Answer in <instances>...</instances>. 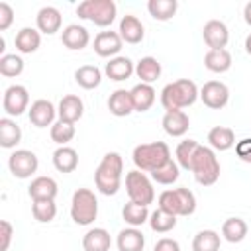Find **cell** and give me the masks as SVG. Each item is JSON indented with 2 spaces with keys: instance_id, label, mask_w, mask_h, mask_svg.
Masks as SVG:
<instances>
[{
  "instance_id": "cell-1",
  "label": "cell",
  "mask_w": 251,
  "mask_h": 251,
  "mask_svg": "<svg viewBox=\"0 0 251 251\" xmlns=\"http://www.w3.org/2000/svg\"><path fill=\"white\" fill-rule=\"evenodd\" d=\"M124 173V159L120 153L110 151L102 157L100 165L94 171V184L104 196H114L120 190Z\"/></svg>"
},
{
  "instance_id": "cell-2",
  "label": "cell",
  "mask_w": 251,
  "mask_h": 251,
  "mask_svg": "<svg viewBox=\"0 0 251 251\" xmlns=\"http://www.w3.org/2000/svg\"><path fill=\"white\" fill-rule=\"evenodd\" d=\"M200 96L196 84L188 78H178L175 82H169L163 90H161V106L167 112L173 110H182L188 108L196 102V98Z\"/></svg>"
},
{
  "instance_id": "cell-3",
  "label": "cell",
  "mask_w": 251,
  "mask_h": 251,
  "mask_svg": "<svg viewBox=\"0 0 251 251\" xmlns=\"http://www.w3.org/2000/svg\"><path fill=\"white\" fill-rule=\"evenodd\" d=\"M190 173L194 175V180L202 186L216 184V180L220 178V161L216 157V151L212 147L198 145V149L192 157Z\"/></svg>"
},
{
  "instance_id": "cell-4",
  "label": "cell",
  "mask_w": 251,
  "mask_h": 251,
  "mask_svg": "<svg viewBox=\"0 0 251 251\" xmlns=\"http://www.w3.org/2000/svg\"><path fill=\"white\" fill-rule=\"evenodd\" d=\"M133 165L143 173H153L155 169L163 167L167 161H171V149L165 141H151V143H139L133 149Z\"/></svg>"
},
{
  "instance_id": "cell-5",
  "label": "cell",
  "mask_w": 251,
  "mask_h": 251,
  "mask_svg": "<svg viewBox=\"0 0 251 251\" xmlns=\"http://www.w3.org/2000/svg\"><path fill=\"white\" fill-rule=\"evenodd\" d=\"M116 4L112 0H84L76 6V16L98 27H108L116 20Z\"/></svg>"
},
{
  "instance_id": "cell-6",
  "label": "cell",
  "mask_w": 251,
  "mask_h": 251,
  "mask_svg": "<svg viewBox=\"0 0 251 251\" xmlns=\"http://www.w3.org/2000/svg\"><path fill=\"white\" fill-rule=\"evenodd\" d=\"M98 216V200L90 188H76L71 200V218L78 226H90Z\"/></svg>"
},
{
  "instance_id": "cell-7",
  "label": "cell",
  "mask_w": 251,
  "mask_h": 251,
  "mask_svg": "<svg viewBox=\"0 0 251 251\" xmlns=\"http://www.w3.org/2000/svg\"><path fill=\"white\" fill-rule=\"evenodd\" d=\"M126 192L129 196V202H135L141 206H149L155 200L153 184L149 176L139 169H133L126 175Z\"/></svg>"
},
{
  "instance_id": "cell-8",
  "label": "cell",
  "mask_w": 251,
  "mask_h": 251,
  "mask_svg": "<svg viewBox=\"0 0 251 251\" xmlns=\"http://www.w3.org/2000/svg\"><path fill=\"white\" fill-rule=\"evenodd\" d=\"M8 167L16 178H29L37 171L39 161L37 155L29 149H16L8 159Z\"/></svg>"
},
{
  "instance_id": "cell-9",
  "label": "cell",
  "mask_w": 251,
  "mask_h": 251,
  "mask_svg": "<svg viewBox=\"0 0 251 251\" xmlns=\"http://www.w3.org/2000/svg\"><path fill=\"white\" fill-rule=\"evenodd\" d=\"M4 112L8 116H22L25 110H29V92L25 86L22 84H12L6 88L4 92V100H2Z\"/></svg>"
},
{
  "instance_id": "cell-10",
  "label": "cell",
  "mask_w": 251,
  "mask_h": 251,
  "mask_svg": "<svg viewBox=\"0 0 251 251\" xmlns=\"http://www.w3.org/2000/svg\"><path fill=\"white\" fill-rule=\"evenodd\" d=\"M200 100L210 110H222L229 102V88L220 80H208L200 88Z\"/></svg>"
},
{
  "instance_id": "cell-11",
  "label": "cell",
  "mask_w": 251,
  "mask_h": 251,
  "mask_svg": "<svg viewBox=\"0 0 251 251\" xmlns=\"http://www.w3.org/2000/svg\"><path fill=\"white\" fill-rule=\"evenodd\" d=\"M122 37L118 31H100L96 33L94 37V43H92V49L98 57H118L120 49H122Z\"/></svg>"
},
{
  "instance_id": "cell-12",
  "label": "cell",
  "mask_w": 251,
  "mask_h": 251,
  "mask_svg": "<svg viewBox=\"0 0 251 251\" xmlns=\"http://www.w3.org/2000/svg\"><path fill=\"white\" fill-rule=\"evenodd\" d=\"M202 35H204V41L210 49H226L227 41H229V31H227V25L220 20H210L204 24V29H202Z\"/></svg>"
},
{
  "instance_id": "cell-13",
  "label": "cell",
  "mask_w": 251,
  "mask_h": 251,
  "mask_svg": "<svg viewBox=\"0 0 251 251\" xmlns=\"http://www.w3.org/2000/svg\"><path fill=\"white\" fill-rule=\"evenodd\" d=\"M27 116H29V122L35 127H47V126H53L57 110H55L53 102H49L45 98H39V100L31 102V106L27 110Z\"/></svg>"
},
{
  "instance_id": "cell-14",
  "label": "cell",
  "mask_w": 251,
  "mask_h": 251,
  "mask_svg": "<svg viewBox=\"0 0 251 251\" xmlns=\"http://www.w3.org/2000/svg\"><path fill=\"white\" fill-rule=\"evenodd\" d=\"M35 25H37V31L39 33L53 35V33H57L61 29L63 16H61V12L55 6H43L37 12V16H35Z\"/></svg>"
},
{
  "instance_id": "cell-15",
  "label": "cell",
  "mask_w": 251,
  "mask_h": 251,
  "mask_svg": "<svg viewBox=\"0 0 251 251\" xmlns=\"http://www.w3.org/2000/svg\"><path fill=\"white\" fill-rule=\"evenodd\" d=\"M190 127V118L184 110H173L165 112L163 116V129L171 137H182Z\"/></svg>"
},
{
  "instance_id": "cell-16",
  "label": "cell",
  "mask_w": 251,
  "mask_h": 251,
  "mask_svg": "<svg viewBox=\"0 0 251 251\" xmlns=\"http://www.w3.org/2000/svg\"><path fill=\"white\" fill-rule=\"evenodd\" d=\"M61 41L67 49L71 51H80L84 49L88 43H90V33L84 25H78V24H71L63 29L61 33Z\"/></svg>"
},
{
  "instance_id": "cell-17",
  "label": "cell",
  "mask_w": 251,
  "mask_h": 251,
  "mask_svg": "<svg viewBox=\"0 0 251 251\" xmlns=\"http://www.w3.org/2000/svg\"><path fill=\"white\" fill-rule=\"evenodd\" d=\"M104 73L110 80H116V82H122V80H127L133 73H135V65L129 57H124V55H118L114 59H110L104 67Z\"/></svg>"
},
{
  "instance_id": "cell-18",
  "label": "cell",
  "mask_w": 251,
  "mask_h": 251,
  "mask_svg": "<svg viewBox=\"0 0 251 251\" xmlns=\"http://www.w3.org/2000/svg\"><path fill=\"white\" fill-rule=\"evenodd\" d=\"M57 114H59V120L69 122V124H76L84 114V104H82L80 96H76V94L63 96L61 102H59Z\"/></svg>"
},
{
  "instance_id": "cell-19",
  "label": "cell",
  "mask_w": 251,
  "mask_h": 251,
  "mask_svg": "<svg viewBox=\"0 0 251 251\" xmlns=\"http://www.w3.org/2000/svg\"><path fill=\"white\" fill-rule=\"evenodd\" d=\"M59 192L57 180L51 176H35L27 186V194L31 200H55Z\"/></svg>"
},
{
  "instance_id": "cell-20",
  "label": "cell",
  "mask_w": 251,
  "mask_h": 251,
  "mask_svg": "<svg viewBox=\"0 0 251 251\" xmlns=\"http://www.w3.org/2000/svg\"><path fill=\"white\" fill-rule=\"evenodd\" d=\"M118 33H120L122 41L131 43V45L139 43V41L143 39V35H145V31H143V24H141L139 18L133 16V14H126V16H122Z\"/></svg>"
},
{
  "instance_id": "cell-21",
  "label": "cell",
  "mask_w": 251,
  "mask_h": 251,
  "mask_svg": "<svg viewBox=\"0 0 251 251\" xmlns=\"http://www.w3.org/2000/svg\"><path fill=\"white\" fill-rule=\"evenodd\" d=\"M108 110L110 114H114L116 118H126L129 116L133 110V102H131V92L126 88H118L110 94L108 98Z\"/></svg>"
},
{
  "instance_id": "cell-22",
  "label": "cell",
  "mask_w": 251,
  "mask_h": 251,
  "mask_svg": "<svg viewBox=\"0 0 251 251\" xmlns=\"http://www.w3.org/2000/svg\"><path fill=\"white\" fill-rule=\"evenodd\" d=\"M82 247H84V251H110V247H112L110 231L104 227L88 229L82 237Z\"/></svg>"
},
{
  "instance_id": "cell-23",
  "label": "cell",
  "mask_w": 251,
  "mask_h": 251,
  "mask_svg": "<svg viewBox=\"0 0 251 251\" xmlns=\"http://www.w3.org/2000/svg\"><path fill=\"white\" fill-rule=\"evenodd\" d=\"M208 143L214 151H227L235 145V133L231 127L216 126L208 131Z\"/></svg>"
},
{
  "instance_id": "cell-24",
  "label": "cell",
  "mask_w": 251,
  "mask_h": 251,
  "mask_svg": "<svg viewBox=\"0 0 251 251\" xmlns=\"http://www.w3.org/2000/svg\"><path fill=\"white\" fill-rule=\"evenodd\" d=\"M118 251H143L145 237L137 227H126L116 237Z\"/></svg>"
},
{
  "instance_id": "cell-25",
  "label": "cell",
  "mask_w": 251,
  "mask_h": 251,
  "mask_svg": "<svg viewBox=\"0 0 251 251\" xmlns=\"http://www.w3.org/2000/svg\"><path fill=\"white\" fill-rule=\"evenodd\" d=\"M14 43H16V49H18L20 53L29 55V53H35V51L39 49V45H41V35H39V31L33 29V27H22V29L16 33Z\"/></svg>"
},
{
  "instance_id": "cell-26",
  "label": "cell",
  "mask_w": 251,
  "mask_h": 251,
  "mask_svg": "<svg viewBox=\"0 0 251 251\" xmlns=\"http://www.w3.org/2000/svg\"><path fill=\"white\" fill-rule=\"evenodd\" d=\"M53 165L59 173H73L78 167V153L69 145H61L53 153Z\"/></svg>"
},
{
  "instance_id": "cell-27",
  "label": "cell",
  "mask_w": 251,
  "mask_h": 251,
  "mask_svg": "<svg viewBox=\"0 0 251 251\" xmlns=\"http://www.w3.org/2000/svg\"><path fill=\"white\" fill-rule=\"evenodd\" d=\"M204 67L212 73H226L231 69V53L227 49H208L204 55Z\"/></svg>"
},
{
  "instance_id": "cell-28",
  "label": "cell",
  "mask_w": 251,
  "mask_h": 251,
  "mask_svg": "<svg viewBox=\"0 0 251 251\" xmlns=\"http://www.w3.org/2000/svg\"><path fill=\"white\" fill-rule=\"evenodd\" d=\"M129 92H131V102H133L135 112H147L155 102V88L151 84L139 82Z\"/></svg>"
},
{
  "instance_id": "cell-29",
  "label": "cell",
  "mask_w": 251,
  "mask_h": 251,
  "mask_svg": "<svg viewBox=\"0 0 251 251\" xmlns=\"http://www.w3.org/2000/svg\"><path fill=\"white\" fill-rule=\"evenodd\" d=\"M135 75L145 84H153L161 76V63L155 57H141L135 63Z\"/></svg>"
},
{
  "instance_id": "cell-30",
  "label": "cell",
  "mask_w": 251,
  "mask_h": 251,
  "mask_svg": "<svg viewBox=\"0 0 251 251\" xmlns=\"http://www.w3.org/2000/svg\"><path fill=\"white\" fill-rule=\"evenodd\" d=\"M22 141V129L12 118H2L0 120V145L4 149H12Z\"/></svg>"
},
{
  "instance_id": "cell-31",
  "label": "cell",
  "mask_w": 251,
  "mask_h": 251,
  "mask_svg": "<svg viewBox=\"0 0 251 251\" xmlns=\"http://www.w3.org/2000/svg\"><path fill=\"white\" fill-rule=\"evenodd\" d=\"M75 80L78 86H82L84 90H92L96 86H100L102 82V73L96 65H82L75 71Z\"/></svg>"
},
{
  "instance_id": "cell-32",
  "label": "cell",
  "mask_w": 251,
  "mask_h": 251,
  "mask_svg": "<svg viewBox=\"0 0 251 251\" xmlns=\"http://www.w3.org/2000/svg\"><path fill=\"white\" fill-rule=\"evenodd\" d=\"M249 227L245 224V220L241 218H227L224 224H222V237L229 243H239L245 239Z\"/></svg>"
},
{
  "instance_id": "cell-33",
  "label": "cell",
  "mask_w": 251,
  "mask_h": 251,
  "mask_svg": "<svg viewBox=\"0 0 251 251\" xmlns=\"http://www.w3.org/2000/svg\"><path fill=\"white\" fill-rule=\"evenodd\" d=\"M149 210L147 206H141V204H135V202H127L124 204L122 208V218L124 222L129 226V227H139L143 226L145 222H149Z\"/></svg>"
},
{
  "instance_id": "cell-34",
  "label": "cell",
  "mask_w": 251,
  "mask_h": 251,
  "mask_svg": "<svg viewBox=\"0 0 251 251\" xmlns=\"http://www.w3.org/2000/svg\"><path fill=\"white\" fill-rule=\"evenodd\" d=\"M178 10V2L176 0H149L147 2V12L151 14V18L159 20V22H167L171 20Z\"/></svg>"
},
{
  "instance_id": "cell-35",
  "label": "cell",
  "mask_w": 251,
  "mask_h": 251,
  "mask_svg": "<svg viewBox=\"0 0 251 251\" xmlns=\"http://www.w3.org/2000/svg\"><path fill=\"white\" fill-rule=\"evenodd\" d=\"M222 237L214 229H202L192 239V251H220Z\"/></svg>"
},
{
  "instance_id": "cell-36",
  "label": "cell",
  "mask_w": 251,
  "mask_h": 251,
  "mask_svg": "<svg viewBox=\"0 0 251 251\" xmlns=\"http://www.w3.org/2000/svg\"><path fill=\"white\" fill-rule=\"evenodd\" d=\"M149 226L155 233H169L171 229H175L176 226V216L163 212L161 208H157L155 212H151L149 216Z\"/></svg>"
},
{
  "instance_id": "cell-37",
  "label": "cell",
  "mask_w": 251,
  "mask_h": 251,
  "mask_svg": "<svg viewBox=\"0 0 251 251\" xmlns=\"http://www.w3.org/2000/svg\"><path fill=\"white\" fill-rule=\"evenodd\" d=\"M31 214L37 222L41 224H49L55 220L57 216V204L55 200H33L31 204Z\"/></svg>"
},
{
  "instance_id": "cell-38",
  "label": "cell",
  "mask_w": 251,
  "mask_h": 251,
  "mask_svg": "<svg viewBox=\"0 0 251 251\" xmlns=\"http://www.w3.org/2000/svg\"><path fill=\"white\" fill-rule=\"evenodd\" d=\"M198 145H200V143H198V141H194V139H184V141H180V143L176 145L175 155H176V163H178V167H182V169L190 171L192 157H194V153H196Z\"/></svg>"
},
{
  "instance_id": "cell-39",
  "label": "cell",
  "mask_w": 251,
  "mask_h": 251,
  "mask_svg": "<svg viewBox=\"0 0 251 251\" xmlns=\"http://www.w3.org/2000/svg\"><path fill=\"white\" fill-rule=\"evenodd\" d=\"M22 71H24V59L20 55H16V53H10V55L4 53L0 57V75L2 76L12 78V76L22 75Z\"/></svg>"
},
{
  "instance_id": "cell-40",
  "label": "cell",
  "mask_w": 251,
  "mask_h": 251,
  "mask_svg": "<svg viewBox=\"0 0 251 251\" xmlns=\"http://www.w3.org/2000/svg\"><path fill=\"white\" fill-rule=\"evenodd\" d=\"M178 163L176 161H167L163 167H159V169H155L153 173H151V178L155 180V182H159V184H173L175 180H178Z\"/></svg>"
},
{
  "instance_id": "cell-41",
  "label": "cell",
  "mask_w": 251,
  "mask_h": 251,
  "mask_svg": "<svg viewBox=\"0 0 251 251\" xmlns=\"http://www.w3.org/2000/svg\"><path fill=\"white\" fill-rule=\"evenodd\" d=\"M76 129H75V124H69V122H63V120H57L53 126H51V139L61 147V145H67L73 137H75Z\"/></svg>"
},
{
  "instance_id": "cell-42",
  "label": "cell",
  "mask_w": 251,
  "mask_h": 251,
  "mask_svg": "<svg viewBox=\"0 0 251 251\" xmlns=\"http://www.w3.org/2000/svg\"><path fill=\"white\" fill-rule=\"evenodd\" d=\"M159 208L167 214H173V216H180V206H178V196H176V188L173 190H163L159 194Z\"/></svg>"
},
{
  "instance_id": "cell-43",
  "label": "cell",
  "mask_w": 251,
  "mask_h": 251,
  "mask_svg": "<svg viewBox=\"0 0 251 251\" xmlns=\"http://www.w3.org/2000/svg\"><path fill=\"white\" fill-rule=\"evenodd\" d=\"M176 196H178L180 216H192L194 210H196V196H194L188 188H184V186L176 188Z\"/></svg>"
},
{
  "instance_id": "cell-44",
  "label": "cell",
  "mask_w": 251,
  "mask_h": 251,
  "mask_svg": "<svg viewBox=\"0 0 251 251\" xmlns=\"http://www.w3.org/2000/svg\"><path fill=\"white\" fill-rule=\"evenodd\" d=\"M235 155L243 161L251 165V137H243L235 143Z\"/></svg>"
},
{
  "instance_id": "cell-45",
  "label": "cell",
  "mask_w": 251,
  "mask_h": 251,
  "mask_svg": "<svg viewBox=\"0 0 251 251\" xmlns=\"http://www.w3.org/2000/svg\"><path fill=\"white\" fill-rule=\"evenodd\" d=\"M14 22V10L8 2H0V31H6Z\"/></svg>"
},
{
  "instance_id": "cell-46",
  "label": "cell",
  "mask_w": 251,
  "mask_h": 251,
  "mask_svg": "<svg viewBox=\"0 0 251 251\" xmlns=\"http://www.w3.org/2000/svg\"><path fill=\"white\" fill-rule=\"evenodd\" d=\"M12 235H14L12 224H10L8 220H2V222H0V237H2V241H0V251H8L10 241H12Z\"/></svg>"
},
{
  "instance_id": "cell-47",
  "label": "cell",
  "mask_w": 251,
  "mask_h": 251,
  "mask_svg": "<svg viewBox=\"0 0 251 251\" xmlns=\"http://www.w3.org/2000/svg\"><path fill=\"white\" fill-rule=\"evenodd\" d=\"M153 251H180V245H178V241L173 239V237H161V239L155 243Z\"/></svg>"
},
{
  "instance_id": "cell-48",
  "label": "cell",
  "mask_w": 251,
  "mask_h": 251,
  "mask_svg": "<svg viewBox=\"0 0 251 251\" xmlns=\"http://www.w3.org/2000/svg\"><path fill=\"white\" fill-rule=\"evenodd\" d=\"M243 20H245L247 25H251V2H247L245 8H243Z\"/></svg>"
},
{
  "instance_id": "cell-49",
  "label": "cell",
  "mask_w": 251,
  "mask_h": 251,
  "mask_svg": "<svg viewBox=\"0 0 251 251\" xmlns=\"http://www.w3.org/2000/svg\"><path fill=\"white\" fill-rule=\"evenodd\" d=\"M245 51H247V55H251V33L245 37Z\"/></svg>"
}]
</instances>
